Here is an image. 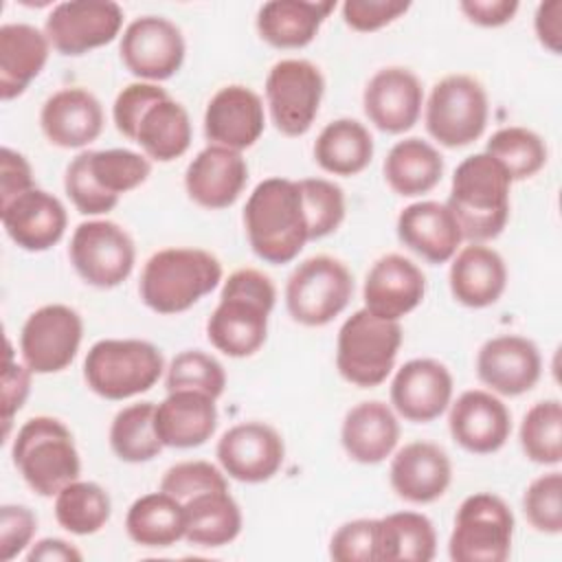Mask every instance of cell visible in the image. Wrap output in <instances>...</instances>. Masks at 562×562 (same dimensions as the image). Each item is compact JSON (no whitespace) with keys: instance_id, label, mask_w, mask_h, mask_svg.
<instances>
[{"instance_id":"1","label":"cell","mask_w":562,"mask_h":562,"mask_svg":"<svg viewBox=\"0 0 562 562\" xmlns=\"http://www.w3.org/2000/svg\"><path fill=\"white\" fill-rule=\"evenodd\" d=\"M277 301L274 283L255 268H241L224 281L220 303L209 316L211 345L231 358L257 353L268 338V321Z\"/></svg>"},{"instance_id":"2","label":"cell","mask_w":562,"mask_h":562,"mask_svg":"<svg viewBox=\"0 0 562 562\" xmlns=\"http://www.w3.org/2000/svg\"><path fill=\"white\" fill-rule=\"evenodd\" d=\"M244 226L252 252L266 263L281 266L296 259L310 241L299 180H261L246 200Z\"/></svg>"},{"instance_id":"3","label":"cell","mask_w":562,"mask_h":562,"mask_svg":"<svg viewBox=\"0 0 562 562\" xmlns=\"http://www.w3.org/2000/svg\"><path fill=\"white\" fill-rule=\"evenodd\" d=\"M512 178L505 167L481 151L459 162L446 206L454 215L463 239L483 244L503 233L509 220Z\"/></svg>"},{"instance_id":"4","label":"cell","mask_w":562,"mask_h":562,"mask_svg":"<svg viewBox=\"0 0 562 562\" xmlns=\"http://www.w3.org/2000/svg\"><path fill=\"white\" fill-rule=\"evenodd\" d=\"M222 281V263L202 248H162L140 272L138 292L156 314H180L211 294Z\"/></svg>"},{"instance_id":"5","label":"cell","mask_w":562,"mask_h":562,"mask_svg":"<svg viewBox=\"0 0 562 562\" xmlns=\"http://www.w3.org/2000/svg\"><path fill=\"white\" fill-rule=\"evenodd\" d=\"M151 173L147 156L132 149H99L77 154L64 173V189L83 215H101L119 204V198L140 187Z\"/></svg>"},{"instance_id":"6","label":"cell","mask_w":562,"mask_h":562,"mask_svg":"<svg viewBox=\"0 0 562 562\" xmlns=\"http://www.w3.org/2000/svg\"><path fill=\"white\" fill-rule=\"evenodd\" d=\"M11 457L26 485L40 496H55L81 474L75 437L57 417L37 415L24 422L13 439Z\"/></svg>"},{"instance_id":"7","label":"cell","mask_w":562,"mask_h":562,"mask_svg":"<svg viewBox=\"0 0 562 562\" xmlns=\"http://www.w3.org/2000/svg\"><path fill=\"white\" fill-rule=\"evenodd\" d=\"M165 371L160 349L138 338H105L90 347L83 380L103 400H127L149 391Z\"/></svg>"},{"instance_id":"8","label":"cell","mask_w":562,"mask_h":562,"mask_svg":"<svg viewBox=\"0 0 562 562\" xmlns=\"http://www.w3.org/2000/svg\"><path fill=\"white\" fill-rule=\"evenodd\" d=\"M400 347V323L380 318L362 307L338 329L336 369L353 386H380L393 371Z\"/></svg>"},{"instance_id":"9","label":"cell","mask_w":562,"mask_h":562,"mask_svg":"<svg viewBox=\"0 0 562 562\" xmlns=\"http://www.w3.org/2000/svg\"><path fill=\"white\" fill-rule=\"evenodd\" d=\"M353 274L329 255L301 261L285 283V307L292 321L305 327L331 323L351 301Z\"/></svg>"},{"instance_id":"10","label":"cell","mask_w":562,"mask_h":562,"mask_svg":"<svg viewBox=\"0 0 562 562\" xmlns=\"http://www.w3.org/2000/svg\"><path fill=\"white\" fill-rule=\"evenodd\" d=\"M512 540L514 514L507 503L492 492H479L457 509L448 555L454 562H505Z\"/></svg>"},{"instance_id":"11","label":"cell","mask_w":562,"mask_h":562,"mask_svg":"<svg viewBox=\"0 0 562 562\" xmlns=\"http://www.w3.org/2000/svg\"><path fill=\"white\" fill-rule=\"evenodd\" d=\"M490 116L487 92L470 75H448L435 83L426 101V130L443 147L457 149L485 132Z\"/></svg>"},{"instance_id":"12","label":"cell","mask_w":562,"mask_h":562,"mask_svg":"<svg viewBox=\"0 0 562 562\" xmlns=\"http://www.w3.org/2000/svg\"><path fill=\"white\" fill-rule=\"evenodd\" d=\"M68 257L88 285L110 290L132 274L136 248L130 233L116 222L88 220L75 228Z\"/></svg>"},{"instance_id":"13","label":"cell","mask_w":562,"mask_h":562,"mask_svg":"<svg viewBox=\"0 0 562 562\" xmlns=\"http://www.w3.org/2000/svg\"><path fill=\"white\" fill-rule=\"evenodd\" d=\"M325 79L307 59H281L266 77V101L274 127L290 138L303 136L321 108Z\"/></svg>"},{"instance_id":"14","label":"cell","mask_w":562,"mask_h":562,"mask_svg":"<svg viewBox=\"0 0 562 562\" xmlns=\"http://www.w3.org/2000/svg\"><path fill=\"white\" fill-rule=\"evenodd\" d=\"M81 338V316L68 305L50 303L42 305L24 321L20 353L31 373H57L75 360Z\"/></svg>"},{"instance_id":"15","label":"cell","mask_w":562,"mask_h":562,"mask_svg":"<svg viewBox=\"0 0 562 562\" xmlns=\"http://www.w3.org/2000/svg\"><path fill=\"white\" fill-rule=\"evenodd\" d=\"M123 26V9L112 0L59 2L46 18L44 33L59 55L77 57L110 44Z\"/></svg>"},{"instance_id":"16","label":"cell","mask_w":562,"mask_h":562,"mask_svg":"<svg viewBox=\"0 0 562 562\" xmlns=\"http://www.w3.org/2000/svg\"><path fill=\"white\" fill-rule=\"evenodd\" d=\"M119 50L125 68L134 77L165 81L180 70L187 46L182 31L171 20L143 15L127 24Z\"/></svg>"},{"instance_id":"17","label":"cell","mask_w":562,"mask_h":562,"mask_svg":"<svg viewBox=\"0 0 562 562\" xmlns=\"http://www.w3.org/2000/svg\"><path fill=\"white\" fill-rule=\"evenodd\" d=\"M215 454L224 474L231 479L239 483H263L281 470L285 446L270 424L244 422L220 437Z\"/></svg>"},{"instance_id":"18","label":"cell","mask_w":562,"mask_h":562,"mask_svg":"<svg viewBox=\"0 0 562 562\" xmlns=\"http://www.w3.org/2000/svg\"><path fill=\"white\" fill-rule=\"evenodd\" d=\"M542 373V358L533 340L516 334L490 338L476 353L479 380L498 395L516 397L531 391Z\"/></svg>"},{"instance_id":"19","label":"cell","mask_w":562,"mask_h":562,"mask_svg":"<svg viewBox=\"0 0 562 562\" xmlns=\"http://www.w3.org/2000/svg\"><path fill=\"white\" fill-rule=\"evenodd\" d=\"M424 105V88L415 72L402 66L378 70L362 92L367 119L384 134L408 132Z\"/></svg>"},{"instance_id":"20","label":"cell","mask_w":562,"mask_h":562,"mask_svg":"<svg viewBox=\"0 0 562 562\" xmlns=\"http://www.w3.org/2000/svg\"><path fill=\"white\" fill-rule=\"evenodd\" d=\"M266 127L261 97L241 83L220 88L204 112V136L211 145L235 151L252 147Z\"/></svg>"},{"instance_id":"21","label":"cell","mask_w":562,"mask_h":562,"mask_svg":"<svg viewBox=\"0 0 562 562\" xmlns=\"http://www.w3.org/2000/svg\"><path fill=\"white\" fill-rule=\"evenodd\" d=\"M452 402V375L432 358L404 362L391 382V404L406 422L428 424Z\"/></svg>"},{"instance_id":"22","label":"cell","mask_w":562,"mask_h":562,"mask_svg":"<svg viewBox=\"0 0 562 562\" xmlns=\"http://www.w3.org/2000/svg\"><path fill=\"white\" fill-rule=\"evenodd\" d=\"M448 428L463 450L492 454L509 439L512 415L492 391L470 389L450 402Z\"/></svg>"},{"instance_id":"23","label":"cell","mask_w":562,"mask_h":562,"mask_svg":"<svg viewBox=\"0 0 562 562\" xmlns=\"http://www.w3.org/2000/svg\"><path fill=\"white\" fill-rule=\"evenodd\" d=\"M426 294V277L408 257L391 252L380 257L367 272L362 299L371 314L400 321L411 314Z\"/></svg>"},{"instance_id":"24","label":"cell","mask_w":562,"mask_h":562,"mask_svg":"<svg viewBox=\"0 0 562 562\" xmlns=\"http://www.w3.org/2000/svg\"><path fill=\"white\" fill-rule=\"evenodd\" d=\"M248 182V165L241 151L209 145L184 171L187 195L211 211L233 206Z\"/></svg>"},{"instance_id":"25","label":"cell","mask_w":562,"mask_h":562,"mask_svg":"<svg viewBox=\"0 0 562 562\" xmlns=\"http://www.w3.org/2000/svg\"><path fill=\"white\" fill-rule=\"evenodd\" d=\"M0 220L11 241L29 252H44L59 244L68 224L64 204L37 187L2 204Z\"/></svg>"},{"instance_id":"26","label":"cell","mask_w":562,"mask_h":562,"mask_svg":"<svg viewBox=\"0 0 562 562\" xmlns=\"http://www.w3.org/2000/svg\"><path fill=\"white\" fill-rule=\"evenodd\" d=\"M393 492L415 505H426L446 494L452 481V463L443 448L430 441H411L391 461Z\"/></svg>"},{"instance_id":"27","label":"cell","mask_w":562,"mask_h":562,"mask_svg":"<svg viewBox=\"0 0 562 562\" xmlns=\"http://www.w3.org/2000/svg\"><path fill=\"white\" fill-rule=\"evenodd\" d=\"M40 125L50 145L79 149L97 140L103 132V108L92 92L64 88L42 105Z\"/></svg>"},{"instance_id":"28","label":"cell","mask_w":562,"mask_h":562,"mask_svg":"<svg viewBox=\"0 0 562 562\" xmlns=\"http://www.w3.org/2000/svg\"><path fill=\"white\" fill-rule=\"evenodd\" d=\"M400 241L428 263H446L463 241L461 228L441 202L422 200L408 204L397 217Z\"/></svg>"},{"instance_id":"29","label":"cell","mask_w":562,"mask_h":562,"mask_svg":"<svg viewBox=\"0 0 562 562\" xmlns=\"http://www.w3.org/2000/svg\"><path fill=\"white\" fill-rule=\"evenodd\" d=\"M156 435L167 448H198L217 428L215 400L200 391H171L154 413Z\"/></svg>"},{"instance_id":"30","label":"cell","mask_w":562,"mask_h":562,"mask_svg":"<svg viewBox=\"0 0 562 562\" xmlns=\"http://www.w3.org/2000/svg\"><path fill=\"white\" fill-rule=\"evenodd\" d=\"M450 292L465 307H490L494 305L507 285V268L503 257L485 246L470 244L461 248L450 263Z\"/></svg>"},{"instance_id":"31","label":"cell","mask_w":562,"mask_h":562,"mask_svg":"<svg viewBox=\"0 0 562 562\" xmlns=\"http://www.w3.org/2000/svg\"><path fill=\"white\" fill-rule=\"evenodd\" d=\"M340 441L349 459L375 465L395 450L400 441V422L384 402H360L347 411L340 428Z\"/></svg>"},{"instance_id":"32","label":"cell","mask_w":562,"mask_h":562,"mask_svg":"<svg viewBox=\"0 0 562 562\" xmlns=\"http://www.w3.org/2000/svg\"><path fill=\"white\" fill-rule=\"evenodd\" d=\"M50 53L46 33L31 24L0 26V97L11 101L44 70Z\"/></svg>"},{"instance_id":"33","label":"cell","mask_w":562,"mask_h":562,"mask_svg":"<svg viewBox=\"0 0 562 562\" xmlns=\"http://www.w3.org/2000/svg\"><path fill=\"white\" fill-rule=\"evenodd\" d=\"M334 7V2L307 0L266 2L257 13V33L274 48H303L316 37Z\"/></svg>"},{"instance_id":"34","label":"cell","mask_w":562,"mask_h":562,"mask_svg":"<svg viewBox=\"0 0 562 562\" xmlns=\"http://www.w3.org/2000/svg\"><path fill=\"white\" fill-rule=\"evenodd\" d=\"M241 522V509L228 490L202 492L184 503V540L195 547L231 544Z\"/></svg>"},{"instance_id":"35","label":"cell","mask_w":562,"mask_h":562,"mask_svg":"<svg viewBox=\"0 0 562 562\" xmlns=\"http://www.w3.org/2000/svg\"><path fill=\"white\" fill-rule=\"evenodd\" d=\"M443 176V158L417 136L397 140L384 160L386 184L404 198H415L432 191Z\"/></svg>"},{"instance_id":"36","label":"cell","mask_w":562,"mask_h":562,"mask_svg":"<svg viewBox=\"0 0 562 562\" xmlns=\"http://www.w3.org/2000/svg\"><path fill=\"white\" fill-rule=\"evenodd\" d=\"M125 531L140 547H171L184 538V505L162 490L149 492L130 505Z\"/></svg>"},{"instance_id":"37","label":"cell","mask_w":562,"mask_h":562,"mask_svg":"<svg viewBox=\"0 0 562 562\" xmlns=\"http://www.w3.org/2000/svg\"><path fill=\"white\" fill-rule=\"evenodd\" d=\"M193 138L189 112L171 97L156 101L138 123L134 143L156 162H171L187 154Z\"/></svg>"},{"instance_id":"38","label":"cell","mask_w":562,"mask_h":562,"mask_svg":"<svg viewBox=\"0 0 562 562\" xmlns=\"http://www.w3.org/2000/svg\"><path fill=\"white\" fill-rule=\"evenodd\" d=\"M373 158V136L356 119H336L327 123L314 143V160L334 176H356Z\"/></svg>"},{"instance_id":"39","label":"cell","mask_w":562,"mask_h":562,"mask_svg":"<svg viewBox=\"0 0 562 562\" xmlns=\"http://www.w3.org/2000/svg\"><path fill=\"white\" fill-rule=\"evenodd\" d=\"M437 553V533L428 516L395 512L378 518V562H428Z\"/></svg>"},{"instance_id":"40","label":"cell","mask_w":562,"mask_h":562,"mask_svg":"<svg viewBox=\"0 0 562 562\" xmlns=\"http://www.w3.org/2000/svg\"><path fill=\"white\" fill-rule=\"evenodd\" d=\"M112 514L110 494L92 481H72L55 494V520L75 536H90L105 527Z\"/></svg>"},{"instance_id":"41","label":"cell","mask_w":562,"mask_h":562,"mask_svg":"<svg viewBox=\"0 0 562 562\" xmlns=\"http://www.w3.org/2000/svg\"><path fill=\"white\" fill-rule=\"evenodd\" d=\"M156 404L138 402L121 408L110 426V448L125 463H145L165 448L154 426Z\"/></svg>"},{"instance_id":"42","label":"cell","mask_w":562,"mask_h":562,"mask_svg":"<svg viewBox=\"0 0 562 562\" xmlns=\"http://www.w3.org/2000/svg\"><path fill=\"white\" fill-rule=\"evenodd\" d=\"M485 154L496 158L514 180H527L547 165V145L540 134L527 127H503L485 145Z\"/></svg>"},{"instance_id":"43","label":"cell","mask_w":562,"mask_h":562,"mask_svg":"<svg viewBox=\"0 0 562 562\" xmlns=\"http://www.w3.org/2000/svg\"><path fill=\"white\" fill-rule=\"evenodd\" d=\"M520 448L527 459L540 465L562 461V404L560 400L536 402L520 424Z\"/></svg>"},{"instance_id":"44","label":"cell","mask_w":562,"mask_h":562,"mask_svg":"<svg viewBox=\"0 0 562 562\" xmlns=\"http://www.w3.org/2000/svg\"><path fill=\"white\" fill-rule=\"evenodd\" d=\"M226 389L224 367L200 349L180 351L167 369V391H200L217 400Z\"/></svg>"},{"instance_id":"45","label":"cell","mask_w":562,"mask_h":562,"mask_svg":"<svg viewBox=\"0 0 562 562\" xmlns=\"http://www.w3.org/2000/svg\"><path fill=\"white\" fill-rule=\"evenodd\" d=\"M299 187L310 224V241L331 235L345 220L342 189L325 178H303Z\"/></svg>"},{"instance_id":"46","label":"cell","mask_w":562,"mask_h":562,"mask_svg":"<svg viewBox=\"0 0 562 562\" xmlns=\"http://www.w3.org/2000/svg\"><path fill=\"white\" fill-rule=\"evenodd\" d=\"M522 512L536 531L558 536L562 531V474L553 470L533 479L525 490Z\"/></svg>"},{"instance_id":"47","label":"cell","mask_w":562,"mask_h":562,"mask_svg":"<svg viewBox=\"0 0 562 562\" xmlns=\"http://www.w3.org/2000/svg\"><path fill=\"white\" fill-rule=\"evenodd\" d=\"M160 490L176 496L182 505L211 490H228L224 470L215 468L209 461H182L171 465L162 479H160Z\"/></svg>"},{"instance_id":"48","label":"cell","mask_w":562,"mask_h":562,"mask_svg":"<svg viewBox=\"0 0 562 562\" xmlns=\"http://www.w3.org/2000/svg\"><path fill=\"white\" fill-rule=\"evenodd\" d=\"M336 562H378V518H358L340 525L329 540Z\"/></svg>"},{"instance_id":"49","label":"cell","mask_w":562,"mask_h":562,"mask_svg":"<svg viewBox=\"0 0 562 562\" xmlns=\"http://www.w3.org/2000/svg\"><path fill=\"white\" fill-rule=\"evenodd\" d=\"M169 97V92L165 88H160L158 83H151V81H136V83H130L125 86L116 99H114V105H112V119H114V125L116 130L134 140L136 138V130H138V123L140 119L145 116V112L160 99Z\"/></svg>"},{"instance_id":"50","label":"cell","mask_w":562,"mask_h":562,"mask_svg":"<svg viewBox=\"0 0 562 562\" xmlns=\"http://www.w3.org/2000/svg\"><path fill=\"white\" fill-rule=\"evenodd\" d=\"M37 516L26 505L0 507V560L11 562L31 547Z\"/></svg>"},{"instance_id":"51","label":"cell","mask_w":562,"mask_h":562,"mask_svg":"<svg viewBox=\"0 0 562 562\" xmlns=\"http://www.w3.org/2000/svg\"><path fill=\"white\" fill-rule=\"evenodd\" d=\"M404 0H347L342 4V20L358 33H373L408 11Z\"/></svg>"},{"instance_id":"52","label":"cell","mask_w":562,"mask_h":562,"mask_svg":"<svg viewBox=\"0 0 562 562\" xmlns=\"http://www.w3.org/2000/svg\"><path fill=\"white\" fill-rule=\"evenodd\" d=\"M7 364L2 373V424L4 437H9L13 415L24 406L31 391V369L24 364H15L11 360V345H7Z\"/></svg>"},{"instance_id":"53","label":"cell","mask_w":562,"mask_h":562,"mask_svg":"<svg viewBox=\"0 0 562 562\" xmlns=\"http://www.w3.org/2000/svg\"><path fill=\"white\" fill-rule=\"evenodd\" d=\"M33 169L29 160L13 151L11 147H2L0 151V206L9 204L13 198L33 189Z\"/></svg>"},{"instance_id":"54","label":"cell","mask_w":562,"mask_h":562,"mask_svg":"<svg viewBox=\"0 0 562 562\" xmlns=\"http://www.w3.org/2000/svg\"><path fill=\"white\" fill-rule=\"evenodd\" d=\"M459 9L470 22L494 29L514 20L518 11V2L516 0H463Z\"/></svg>"},{"instance_id":"55","label":"cell","mask_w":562,"mask_h":562,"mask_svg":"<svg viewBox=\"0 0 562 562\" xmlns=\"http://www.w3.org/2000/svg\"><path fill=\"white\" fill-rule=\"evenodd\" d=\"M533 31L538 42L553 55L562 50V0L540 2L533 15Z\"/></svg>"},{"instance_id":"56","label":"cell","mask_w":562,"mask_h":562,"mask_svg":"<svg viewBox=\"0 0 562 562\" xmlns=\"http://www.w3.org/2000/svg\"><path fill=\"white\" fill-rule=\"evenodd\" d=\"M81 551L61 538H42L26 551L29 562H81Z\"/></svg>"}]
</instances>
